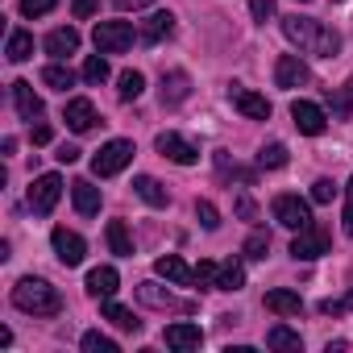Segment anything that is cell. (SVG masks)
<instances>
[{
  "label": "cell",
  "mask_w": 353,
  "mask_h": 353,
  "mask_svg": "<svg viewBox=\"0 0 353 353\" xmlns=\"http://www.w3.org/2000/svg\"><path fill=\"white\" fill-rule=\"evenodd\" d=\"M283 34H287V42H295L303 54H316V59H336L341 54V34L336 30H328L324 21H316V17H283Z\"/></svg>",
  "instance_id": "cell-1"
},
{
  "label": "cell",
  "mask_w": 353,
  "mask_h": 353,
  "mask_svg": "<svg viewBox=\"0 0 353 353\" xmlns=\"http://www.w3.org/2000/svg\"><path fill=\"white\" fill-rule=\"evenodd\" d=\"M13 303L21 312H30V316H59L63 312V295L46 279H21L13 287Z\"/></svg>",
  "instance_id": "cell-2"
},
{
  "label": "cell",
  "mask_w": 353,
  "mask_h": 353,
  "mask_svg": "<svg viewBox=\"0 0 353 353\" xmlns=\"http://www.w3.org/2000/svg\"><path fill=\"white\" fill-rule=\"evenodd\" d=\"M133 141H125V137H117V141H108V145H100L96 150V158H92V174L96 179H112V174H121L129 162H133Z\"/></svg>",
  "instance_id": "cell-3"
},
{
  "label": "cell",
  "mask_w": 353,
  "mask_h": 353,
  "mask_svg": "<svg viewBox=\"0 0 353 353\" xmlns=\"http://www.w3.org/2000/svg\"><path fill=\"white\" fill-rule=\"evenodd\" d=\"M133 38H141V34H133L129 21H96V50L100 54H125L133 46Z\"/></svg>",
  "instance_id": "cell-4"
},
{
  "label": "cell",
  "mask_w": 353,
  "mask_h": 353,
  "mask_svg": "<svg viewBox=\"0 0 353 353\" xmlns=\"http://www.w3.org/2000/svg\"><path fill=\"white\" fill-rule=\"evenodd\" d=\"M270 212H274V221L283 225V229H307L312 225V208H307V200H299V196H274V204H270Z\"/></svg>",
  "instance_id": "cell-5"
},
{
  "label": "cell",
  "mask_w": 353,
  "mask_h": 353,
  "mask_svg": "<svg viewBox=\"0 0 353 353\" xmlns=\"http://www.w3.org/2000/svg\"><path fill=\"white\" fill-rule=\"evenodd\" d=\"M59 196H63V179L50 170V174H38V179L30 183V208H34V216H50L54 212V204H59Z\"/></svg>",
  "instance_id": "cell-6"
},
{
  "label": "cell",
  "mask_w": 353,
  "mask_h": 353,
  "mask_svg": "<svg viewBox=\"0 0 353 353\" xmlns=\"http://www.w3.org/2000/svg\"><path fill=\"white\" fill-rule=\"evenodd\" d=\"M137 299L145 303V307H154V312H196V303L192 299H179L174 291H166V287H158V283H137Z\"/></svg>",
  "instance_id": "cell-7"
},
{
  "label": "cell",
  "mask_w": 353,
  "mask_h": 353,
  "mask_svg": "<svg viewBox=\"0 0 353 353\" xmlns=\"http://www.w3.org/2000/svg\"><path fill=\"white\" fill-rule=\"evenodd\" d=\"M229 104H233L241 117H250V121H270V100L258 96V92H250V88H241V83L229 88Z\"/></svg>",
  "instance_id": "cell-8"
},
{
  "label": "cell",
  "mask_w": 353,
  "mask_h": 353,
  "mask_svg": "<svg viewBox=\"0 0 353 353\" xmlns=\"http://www.w3.org/2000/svg\"><path fill=\"white\" fill-rule=\"evenodd\" d=\"M320 254H328V233L316 229V225L299 229L295 241H291V258H295V262H312V258H320Z\"/></svg>",
  "instance_id": "cell-9"
},
{
  "label": "cell",
  "mask_w": 353,
  "mask_h": 353,
  "mask_svg": "<svg viewBox=\"0 0 353 353\" xmlns=\"http://www.w3.org/2000/svg\"><path fill=\"white\" fill-rule=\"evenodd\" d=\"M50 245H54V254H59L63 266H79L83 254H88V241L79 233H71V229H54L50 233Z\"/></svg>",
  "instance_id": "cell-10"
},
{
  "label": "cell",
  "mask_w": 353,
  "mask_h": 353,
  "mask_svg": "<svg viewBox=\"0 0 353 353\" xmlns=\"http://www.w3.org/2000/svg\"><path fill=\"white\" fill-rule=\"evenodd\" d=\"M158 154L162 158H170V162H179V166H192L196 158H200V150L188 141V137H179V133H158Z\"/></svg>",
  "instance_id": "cell-11"
},
{
  "label": "cell",
  "mask_w": 353,
  "mask_h": 353,
  "mask_svg": "<svg viewBox=\"0 0 353 353\" xmlns=\"http://www.w3.org/2000/svg\"><path fill=\"white\" fill-rule=\"evenodd\" d=\"M307 79H312V71L299 54H279V63H274V83L279 88H303Z\"/></svg>",
  "instance_id": "cell-12"
},
{
  "label": "cell",
  "mask_w": 353,
  "mask_h": 353,
  "mask_svg": "<svg viewBox=\"0 0 353 353\" xmlns=\"http://www.w3.org/2000/svg\"><path fill=\"white\" fill-rule=\"evenodd\" d=\"M291 121H295V129H299V133H307V137L324 133V125H328L324 108H320V104H312V100H295V104H291Z\"/></svg>",
  "instance_id": "cell-13"
},
{
  "label": "cell",
  "mask_w": 353,
  "mask_h": 353,
  "mask_svg": "<svg viewBox=\"0 0 353 353\" xmlns=\"http://www.w3.org/2000/svg\"><path fill=\"white\" fill-rule=\"evenodd\" d=\"M63 121H67V129H75V133H88V129H96V104H92L88 96H75V100H67V108H63Z\"/></svg>",
  "instance_id": "cell-14"
},
{
  "label": "cell",
  "mask_w": 353,
  "mask_h": 353,
  "mask_svg": "<svg viewBox=\"0 0 353 353\" xmlns=\"http://www.w3.org/2000/svg\"><path fill=\"white\" fill-rule=\"evenodd\" d=\"M154 274L158 279H166V283H174V287H188V283H196V270L179 258V254H166V258H158L154 262Z\"/></svg>",
  "instance_id": "cell-15"
},
{
  "label": "cell",
  "mask_w": 353,
  "mask_h": 353,
  "mask_svg": "<svg viewBox=\"0 0 353 353\" xmlns=\"http://www.w3.org/2000/svg\"><path fill=\"white\" fill-rule=\"evenodd\" d=\"M162 341H166V349L188 353V349H200L204 345V332H200V324H166Z\"/></svg>",
  "instance_id": "cell-16"
},
{
  "label": "cell",
  "mask_w": 353,
  "mask_h": 353,
  "mask_svg": "<svg viewBox=\"0 0 353 353\" xmlns=\"http://www.w3.org/2000/svg\"><path fill=\"white\" fill-rule=\"evenodd\" d=\"M13 100H17V112H21V121H42V96L34 92V83H26V79H17L13 83Z\"/></svg>",
  "instance_id": "cell-17"
},
{
  "label": "cell",
  "mask_w": 353,
  "mask_h": 353,
  "mask_svg": "<svg viewBox=\"0 0 353 353\" xmlns=\"http://www.w3.org/2000/svg\"><path fill=\"white\" fill-rule=\"evenodd\" d=\"M188 96H192V79H188V71H166V75H162V104H166V108L183 104Z\"/></svg>",
  "instance_id": "cell-18"
},
{
  "label": "cell",
  "mask_w": 353,
  "mask_h": 353,
  "mask_svg": "<svg viewBox=\"0 0 353 353\" xmlns=\"http://www.w3.org/2000/svg\"><path fill=\"white\" fill-rule=\"evenodd\" d=\"M71 200H75V212L79 216H96L100 212V188L92 179H75L71 183Z\"/></svg>",
  "instance_id": "cell-19"
},
{
  "label": "cell",
  "mask_w": 353,
  "mask_h": 353,
  "mask_svg": "<svg viewBox=\"0 0 353 353\" xmlns=\"http://www.w3.org/2000/svg\"><path fill=\"white\" fill-rule=\"evenodd\" d=\"M117 287H121V274H117L112 266H96V270L88 274V295H92V299H112Z\"/></svg>",
  "instance_id": "cell-20"
},
{
  "label": "cell",
  "mask_w": 353,
  "mask_h": 353,
  "mask_svg": "<svg viewBox=\"0 0 353 353\" xmlns=\"http://www.w3.org/2000/svg\"><path fill=\"white\" fill-rule=\"evenodd\" d=\"M75 50H79V30L63 26V30H50V34H46V54L67 59V54H75Z\"/></svg>",
  "instance_id": "cell-21"
},
{
  "label": "cell",
  "mask_w": 353,
  "mask_h": 353,
  "mask_svg": "<svg viewBox=\"0 0 353 353\" xmlns=\"http://www.w3.org/2000/svg\"><path fill=\"white\" fill-rule=\"evenodd\" d=\"M170 34H174V17H170L166 9H162V13H154V17L141 26V42H145V46H158V42H162V38H170Z\"/></svg>",
  "instance_id": "cell-22"
},
{
  "label": "cell",
  "mask_w": 353,
  "mask_h": 353,
  "mask_svg": "<svg viewBox=\"0 0 353 353\" xmlns=\"http://www.w3.org/2000/svg\"><path fill=\"white\" fill-rule=\"evenodd\" d=\"M133 192L150 204V208H166L170 204V196H166V188L158 183V179H150V174H137V179H133Z\"/></svg>",
  "instance_id": "cell-23"
},
{
  "label": "cell",
  "mask_w": 353,
  "mask_h": 353,
  "mask_svg": "<svg viewBox=\"0 0 353 353\" xmlns=\"http://www.w3.org/2000/svg\"><path fill=\"white\" fill-rule=\"evenodd\" d=\"M266 307L274 312V316H299L303 312V299L295 295V291H266Z\"/></svg>",
  "instance_id": "cell-24"
},
{
  "label": "cell",
  "mask_w": 353,
  "mask_h": 353,
  "mask_svg": "<svg viewBox=\"0 0 353 353\" xmlns=\"http://www.w3.org/2000/svg\"><path fill=\"white\" fill-rule=\"evenodd\" d=\"M266 345L279 349V353H299V349H303V336H299L295 328H287V324H274V328L266 332Z\"/></svg>",
  "instance_id": "cell-25"
},
{
  "label": "cell",
  "mask_w": 353,
  "mask_h": 353,
  "mask_svg": "<svg viewBox=\"0 0 353 353\" xmlns=\"http://www.w3.org/2000/svg\"><path fill=\"white\" fill-rule=\"evenodd\" d=\"M5 54H9V63H26V59H34V34H26V30H13V34H9V46H5Z\"/></svg>",
  "instance_id": "cell-26"
},
{
  "label": "cell",
  "mask_w": 353,
  "mask_h": 353,
  "mask_svg": "<svg viewBox=\"0 0 353 353\" xmlns=\"http://www.w3.org/2000/svg\"><path fill=\"white\" fill-rule=\"evenodd\" d=\"M100 312H104V320H112L117 328H125V332H141V320H137V316H133L129 307H121V303L104 299V307H100Z\"/></svg>",
  "instance_id": "cell-27"
},
{
  "label": "cell",
  "mask_w": 353,
  "mask_h": 353,
  "mask_svg": "<svg viewBox=\"0 0 353 353\" xmlns=\"http://www.w3.org/2000/svg\"><path fill=\"white\" fill-rule=\"evenodd\" d=\"M241 287H245L241 262H221V270H216V291H241Z\"/></svg>",
  "instance_id": "cell-28"
},
{
  "label": "cell",
  "mask_w": 353,
  "mask_h": 353,
  "mask_svg": "<svg viewBox=\"0 0 353 353\" xmlns=\"http://www.w3.org/2000/svg\"><path fill=\"white\" fill-rule=\"evenodd\" d=\"M42 83L54 88V92H67V88H75V71L63 67V63H50V67L42 71Z\"/></svg>",
  "instance_id": "cell-29"
},
{
  "label": "cell",
  "mask_w": 353,
  "mask_h": 353,
  "mask_svg": "<svg viewBox=\"0 0 353 353\" xmlns=\"http://www.w3.org/2000/svg\"><path fill=\"white\" fill-rule=\"evenodd\" d=\"M108 245H112V254H121V258H133V241H129V229H125V221H108Z\"/></svg>",
  "instance_id": "cell-30"
},
{
  "label": "cell",
  "mask_w": 353,
  "mask_h": 353,
  "mask_svg": "<svg viewBox=\"0 0 353 353\" xmlns=\"http://www.w3.org/2000/svg\"><path fill=\"white\" fill-rule=\"evenodd\" d=\"M258 166H262V170H279V166H287V145H283V141L262 145V150H258Z\"/></svg>",
  "instance_id": "cell-31"
},
{
  "label": "cell",
  "mask_w": 353,
  "mask_h": 353,
  "mask_svg": "<svg viewBox=\"0 0 353 353\" xmlns=\"http://www.w3.org/2000/svg\"><path fill=\"white\" fill-rule=\"evenodd\" d=\"M216 170L225 174V179H241L245 188H254V179H258V174H254V170H245V166H237V162H229V154H216Z\"/></svg>",
  "instance_id": "cell-32"
},
{
  "label": "cell",
  "mask_w": 353,
  "mask_h": 353,
  "mask_svg": "<svg viewBox=\"0 0 353 353\" xmlns=\"http://www.w3.org/2000/svg\"><path fill=\"white\" fill-rule=\"evenodd\" d=\"M145 92V75L141 71H125L121 75V100H137Z\"/></svg>",
  "instance_id": "cell-33"
},
{
  "label": "cell",
  "mask_w": 353,
  "mask_h": 353,
  "mask_svg": "<svg viewBox=\"0 0 353 353\" xmlns=\"http://www.w3.org/2000/svg\"><path fill=\"white\" fill-rule=\"evenodd\" d=\"M270 254V233H250V241H245V258H254V262H262Z\"/></svg>",
  "instance_id": "cell-34"
},
{
  "label": "cell",
  "mask_w": 353,
  "mask_h": 353,
  "mask_svg": "<svg viewBox=\"0 0 353 353\" xmlns=\"http://www.w3.org/2000/svg\"><path fill=\"white\" fill-rule=\"evenodd\" d=\"M83 79H88V83H96V88H100V83H104V79H108V63H104V59H100V54H92V59H88V63H83Z\"/></svg>",
  "instance_id": "cell-35"
},
{
  "label": "cell",
  "mask_w": 353,
  "mask_h": 353,
  "mask_svg": "<svg viewBox=\"0 0 353 353\" xmlns=\"http://www.w3.org/2000/svg\"><path fill=\"white\" fill-rule=\"evenodd\" d=\"M83 349L88 353H117V341L104 332H83Z\"/></svg>",
  "instance_id": "cell-36"
},
{
  "label": "cell",
  "mask_w": 353,
  "mask_h": 353,
  "mask_svg": "<svg viewBox=\"0 0 353 353\" xmlns=\"http://www.w3.org/2000/svg\"><path fill=\"white\" fill-rule=\"evenodd\" d=\"M196 216H200V225H204L208 233H216V229H221V212H216L208 200H200V204H196Z\"/></svg>",
  "instance_id": "cell-37"
},
{
  "label": "cell",
  "mask_w": 353,
  "mask_h": 353,
  "mask_svg": "<svg viewBox=\"0 0 353 353\" xmlns=\"http://www.w3.org/2000/svg\"><path fill=\"white\" fill-rule=\"evenodd\" d=\"M59 0H21V17H46Z\"/></svg>",
  "instance_id": "cell-38"
},
{
  "label": "cell",
  "mask_w": 353,
  "mask_h": 353,
  "mask_svg": "<svg viewBox=\"0 0 353 353\" xmlns=\"http://www.w3.org/2000/svg\"><path fill=\"white\" fill-rule=\"evenodd\" d=\"M332 196H336L332 179H316L312 183V204H332Z\"/></svg>",
  "instance_id": "cell-39"
},
{
  "label": "cell",
  "mask_w": 353,
  "mask_h": 353,
  "mask_svg": "<svg viewBox=\"0 0 353 353\" xmlns=\"http://www.w3.org/2000/svg\"><path fill=\"white\" fill-rule=\"evenodd\" d=\"M216 270H221L216 262H200V266H196V283H204V287H216Z\"/></svg>",
  "instance_id": "cell-40"
},
{
  "label": "cell",
  "mask_w": 353,
  "mask_h": 353,
  "mask_svg": "<svg viewBox=\"0 0 353 353\" xmlns=\"http://www.w3.org/2000/svg\"><path fill=\"white\" fill-rule=\"evenodd\" d=\"M250 13H254V21H270L274 17V0H250Z\"/></svg>",
  "instance_id": "cell-41"
},
{
  "label": "cell",
  "mask_w": 353,
  "mask_h": 353,
  "mask_svg": "<svg viewBox=\"0 0 353 353\" xmlns=\"http://www.w3.org/2000/svg\"><path fill=\"white\" fill-rule=\"evenodd\" d=\"M233 208H237V216H241V221H258V204H254L250 196H237V204H233Z\"/></svg>",
  "instance_id": "cell-42"
},
{
  "label": "cell",
  "mask_w": 353,
  "mask_h": 353,
  "mask_svg": "<svg viewBox=\"0 0 353 353\" xmlns=\"http://www.w3.org/2000/svg\"><path fill=\"white\" fill-rule=\"evenodd\" d=\"M345 233L353 237V179L345 183Z\"/></svg>",
  "instance_id": "cell-43"
},
{
  "label": "cell",
  "mask_w": 353,
  "mask_h": 353,
  "mask_svg": "<svg viewBox=\"0 0 353 353\" xmlns=\"http://www.w3.org/2000/svg\"><path fill=\"white\" fill-rule=\"evenodd\" d=\"M30 141H34V145H46V141H50V125H46V121L30 125Z\"/></svg>",
  "instance_id": "cell-44"
},
{
  "label": "cell",
  "mask_w": 353,
  "mask_h": 353,
  "mask_svg": "<svg viewBox=\"0 0 353 353\" xmlns=\"http://www.w3.org/2000/svg\"><path fill=\"white\" fill-rule=\"evenodd\" d=\"M71 13H75L79 21H88V17L96 13V0H71Z\"/></svg>",
  "instance_id": "cell-45"
},
{
  "label": "cell",
  "mask_w": 353,
  "mask_h": 353,
  "mask_svg": "<svg viewBox=\"0 0 353 353\" xmlns=\"http://www.w3.org/2000/svg\"><path fill=\"white\" fill-rule=\"evenodd\" d=\"M54 158H59V162H63V166H71V162H79V145H67V141H63V145H59V154H54Z\"/></svg>",
  "instance_id": "cell-46"
},
{
  "label": "cell",
  "mask_w": 353,
  "mask_h": 353,
  "mask_svg": "<svg viewBox=\"0 0 353 353\" xmlns=\"http://www.w3.org/2000/svg\"><path fill=\"white\" fill-rule=\"evenodd\" d=\"M112 5H117L121 13H137V9H145V5H154V0H112Z\"/></svg>",
  "instance_id": "cell-47"
},
{
  "label": "cell",
  "mask_w": 353,
  "mask_h": 353,
  "mask_svg": "<svg viewBox=\"0 0 353 353\" xmlns=\"http://www.w3.org/2000/svg\"><path fill=\"white\" fill-rule=\"evenodd\" d=\"M341 96H345V100H349V104H353V79H349V83H345V88H341Z\"/></svg>",
  "instance_id": "cell-48"
},
{
  "label": "cell",
  "mask_w": 353,
  "mask_h": 353,
  "mask_svg": "<svg viewBox=\"0 0 353 353\" xmlns=\"http://www.w3.org/2000/svg\"><path fill=\"white\" fill-rule=\"evenodd\" d=\"M345 307H353V291H349V295H345Z\"/></svg>",
  "instance_id": "cell-49"
},
{
  "label": "cell",
  "mask_w": 353,
  "mask_h": 353,
  "mask_svg": "<svg viewBox=\"0 0 353 353\" xmlns=\"http://www.w3.org/2000/svg\"><path fill=\"white\" fill-rule=\"evenodd\" d=\"M303 5H307V0H303Z\"/></svg>",
  "instance_id": "cell-50"
}]
</instances>
